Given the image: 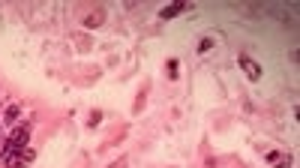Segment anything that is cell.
I'll list each match as a JSON object with an SVG mask.
<instances>
[{
	"label": "cell",
	"instance_id": "5",
	"mask_svg": "<svg viewBox=\"0 0 300 168\" xmlns=\"http://www.w3.org/2000/svg\"><path fill=\"white\" fill-rule=\"evenodd\" d=\"M18 117H21V105H9V108L3 111V123H6V126H15Z\"/></svg>",
	"mask_w": 300,
	"mask_h": 168
},
{
	"label": "cell",
	"instance_id": "6",
	"mask_svg": "<svg viewBox=\"0 0 300 168\" xmlns=\"http://www.w3.org/2000/svg\"><path fill=\"white\" fill-rule=\"evenodd\" d=\"M102 24V12H93V15H87V18H84V27H90V30H93V27H99Z\"/></svg>",
	"mask_w": 300,
	"mask_h": 168
},
{
	"label": "cell",
	"instance_id": "4",
	"mask_svg": "<svg viewBox=\"0 0 300 168\" xmlns=\"http://www.w3.org/2000/svg\"><path fill=\"white\" fill-rule=\"evenodd\" d=\"M186 6H189V3H171V6H162V9H159V18H162V21H168V18L180 15V12H183Z\"/></svg>",
	"mask_w": 300,
	"mask_h": 168
},
{
	"label": "cell",
	"instance_id": "9",
	"mask_svg": "<svg viewBox=\"0 0 300 168\" xmlns=\"http://www.w3.org/2000/svg\"><path fill=\"white\" fill-rule=\"evenodd\" d=\"M99 120H102V114H99V111H93V114H90V126H96Z\"/></svg>",
	"mask_w": 300,
	"mask_h": 168
},
{
	"label": "cell",
	"instance_id": "8",
	"mask_svg": "<svg viewBox=\"0 0 300 168\" xmlns=\"http://www.w3.org/2000/svg\"><path fill=\"white\" fill-rule=\"evenodd\" d=\"M177 69H180V63H177V60L171 57V60L165 63V72H168V78H177Z\"/></svg>",
	"mask_w": 300,
	"mask_h": 168
},
{
	"label": "cell",
	"instance_id": "1",
	"mask_svg": "<svg viewBox=\"0 0 300 168\" xmlns=\"http://www.w3.org/2000/svg\"><path fill=\"white\" fill-rule=\"evenodd\" d=\"M30 159H34V150H12V153L3 156L6 168H21L24 162H30Z\"/></svg>",
	"mask_w": 300,
	"mask_h": 168
},
{
	"label": "cell",
	"instance_id": "3",
	"mask_svg": "<svg viewBox=\"0 0 300 168\" xmlns=\"http://www.w3.org/2000/svg\"><path fill=\"white\" fill-rule=\"evenodd\" d=\"M291 153H282V150H270L267 153V165L270 168H291Z\"/></svg>",
	"mask_w": 300,
	"mask_h": 168
},
{
	"label": "cell",
	"instance_id": "7",
	"mask_svg": "<svg viewBox=\"0 0 300 168\" xmlns=\"http://www.w3.org/2000/svg\"><path fill=\"white\" fill-rule=\"evenodd\" d=\"M210 48H213V36H204L198 42V54H210Z\"/></svg>",
	"mask_w": 300,
	"mask_h": 168
},
{
	"label": "cell",
	"instance_id": "2",
	"mask_svg": "<svg viewBox=\"0 0 300 168\" xmlns=\"http://www.w3.org/2000/svg\"><path fill=\"white\" fill-rule=\"evenodd\" d=\"M237 60H240V69L246 72V78H249V81H261V66H258L249 54H240Z\"/></svg>",
	"mask_w": 300,
	"mask_h": 168
}]
</instances>
